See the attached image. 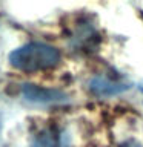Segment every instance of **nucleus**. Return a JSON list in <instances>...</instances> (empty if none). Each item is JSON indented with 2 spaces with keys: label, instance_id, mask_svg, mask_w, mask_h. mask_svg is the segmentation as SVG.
I'll return each instance as SVG.
<instances>
[{
  "label": "nucleus",
  "instance_id": "1",
  "mask_svg": "<svg viewBox=\"0 0 143 147\" xmlns=\"http://www.w3.org/2000/svg\"><path fill=\"white\" fill-rule=\"evenodd\" d=\"M60 60L59 51L49 45L29 43L16 49L9 55V61L18 71L35 72L55 66Z\"/></svg>",
  "mask_w": 143,
  "mask_h": 147
},
{
  "label": "nucleus",
  "instance_id": "2",
  "mask_svg": "<svg viewBox=\"0 0 143 147\" xmlns=\"http://www.w3.org/2000/svg\"><path fill=\"white\" fill-rule=\"evenodd\" d=\"M23 95L26 100L34 101V103H60L66 100V95L59 90L52 89H43V87L34 86V84H25L23 86Z\"/></svg>",
  "mask_w": 143,
  "mask_h": 147
},
{
  "label": "nucleus",
  "instance_id": "3",
  "mask_svg": "<svg viewBox=\"0 0 143 147\" xmlns=\"http://www.w3.org/2000/svg\"><path fill=\"white\" fill-rule=\"evenodd\" d=\"M32 147H65L62 132L54 127L45 129L35 136Z\"/></svg>",
  "mask_w": 143,
  "mask_h": 147
},
{
  "label": "nucleus",
  "instance_id": "4",
  "mask_svg": "<svg viewBox=\"0 0 143 147\" xmlns=\"http://www.w3.org/2000/svg\"><path fill=\"white\" fill-rule=\"evenodd\" d=\"M125 89H128V86L118 84V83L111 81L108 78H94L91 81V90L97 95H112L118 94Z\"/></svg>",
  "mask_w": 143,
  "mask_h": 147
},
{
  "label": "nucleus",
  "instance_id": "5",
  "mask_svg": "<svg viewBox=\"0 0 143 147\" xmlns=\"http://www.w3.org/2000/svg\"><path fill=\"white\" fill-rule=\"evenodd\" d=\"M118 147H143V146L136 142V141H128V142H123V144L118 146Z\"/></svg>",
  "mask_w": 143,
  "mask_h": 147
}]
</instances>
